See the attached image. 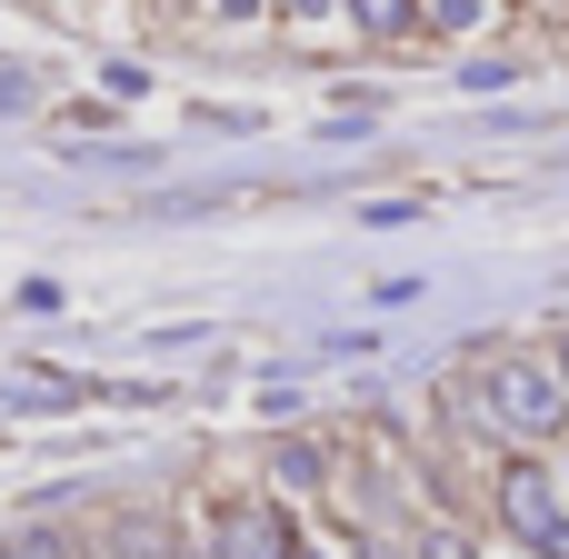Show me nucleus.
<instances>
[{"mask_svg": "<svg viewBox=\"0 0 569 559\" xmlns=\"http://www.w3.org/2000/svg\"><path fill=\"white\" fill-rule=\"evenodd\" d=\"M490 410H500L520 440H550V430L569 420V380L540 370V360H500V370H490Z\"/></svg>", "mask_w": 569, "mask_h": 559, "instance_id": "nucleus-1", "label": "nucleus"}, {"mask_svg": "<svg viewBox=\"0 0 569 559\" xmlns=\"http://www.w3.org/2000/svg\"><path fill=\"white\" fill-rule=\"evenodd\" d=\"M20 100H30V80H20V70H0V110H20Z\"/></svg>", "mask_w": 569, "mask_h": 559, "instance_id": "nucleus-6", "label": "nucleus"}, {"mask_svg": "<svg viewBox=\"0 0 569 559\" xmlns=\"http://www.w3.org/2000/svg\"><path fill=\"white\" fill-rule=\"evenodd\" d=\"M350 20H360L370 40H400V30L420 20V0H350Z\"/></svg>", "mask_w": 569, "mask_h": 559, "instance_id": "nucleus-4", "label": "nucleus"}, {"mask_svg": "<svg viewBox=\"0 0 569 559\" xmlns=\"http://www.w3.org/2000/svg\"><path fill=\"white\" fill-rule=\"evenodd\" d=\"M500 510H510V530L540 559H569V510H560V490H550L540 460H510V470H500Z\"/></svg>", "mask_w": 569, "mask_h": 559, "instance_id": "nucleus-2", "label": "nucleus"}, {"mask_svg": "<svg viewBox=\"0 0 569 559\" xmlns=\"http://www.w3.org/2000/svg\"><path fill=\"white\" fill-rule=\"evenodd\" d=\"M0 559H70V550H60V530H20V540H0Z\"/></svg>", "mask_w": 569, "mask_h": 559, "instance_id": "nucleus-5", "label": "nucleus"}, {"mask_svg": "<svg viewBox=\"0 0 569 559\" xmlns=\"http://www.w3.org/2000/svg\"><path fill=\"white\" fill-rule=\"evenodd\" d=\"M430 559H470V540H430Z\"/></svg>", "mask_w": 569, "mask_h": 559, "instance_id": "nucleus-7", "label": "nucleus"}, {"mask_svg": "<svg viewBox=\"0 0 569 559\" xmlns=\"http://www.w3.org/2000/svg\"><path fill=\"white\" fill-rule=\"evenodd\" d=\"M220 10H230V20H240V10H260V0H220Z\"/></svg>", "mask_w": 569, "mask_h": 559, "instance_id": "nucleus-8", "label": "nucleus"}, {"mask_svg": "<svg viewBox=\"0 0 569 559\" xmlns=\"http://www.w3.org/2000/svg\"><path fill=\"white\" fill-rule=\"evenodd\" d=\"M560 380H569V350H560Z\"/></svg>", "mask_w": 569, "mask_h": 559, "instance_id": "nucleus-10", "label": "nucleus"}, {"mask_svg": "<svg viewBox=\"0 0 569 559\" xmlns=\"http://www.w3.org/2000/svg\"><path fill=\"white\" fill-rule=\"evenodd\" d=\"M220 559H300V550H290V520L280 510H230L220 520Z\"/></svg>", "mask_w": 569, "mask_h": 559, "instance_id": "nucleus-3", "label": "nucleus"}, {"mask_svg": "<svg viewBox=\"0 0 569 559\" xmlns=\"http://www.w3.org/2000/svg\"><path fill=\"white\" fill-rule=\"evenodd\" d=\"M290 10H300V20H310V10H330V0H290Z\"/></svg>", "mask_w": 569, "mask_h": 559, "instance_id": "nucleus-9", "label": "nucleus"}]
</instances>
